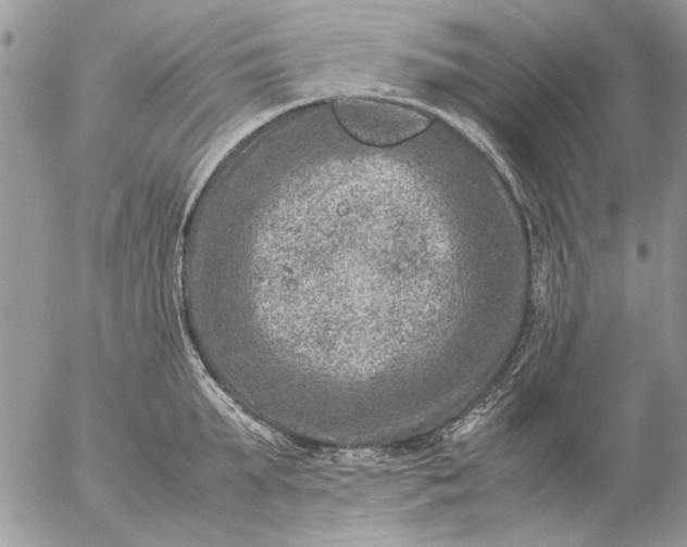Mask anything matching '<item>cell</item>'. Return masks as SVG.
Segmentation results:
<instances>
[{"label":"cell","mask_w":687,"mask_h":547,"mask_svg":"<svg viewBox=\"0 0 687 547\" xmlns=\"http://www.w3.org/2000/svg\"><path fill=\"white\" fill-rule=\"evenodd\" d=\"M334 112L347 132L363 143L377 147L403 142L422 132L430 122L414 109L361 98L335 101Z\"/></svg>","instance_id":"obj_1"}]
</instances>
